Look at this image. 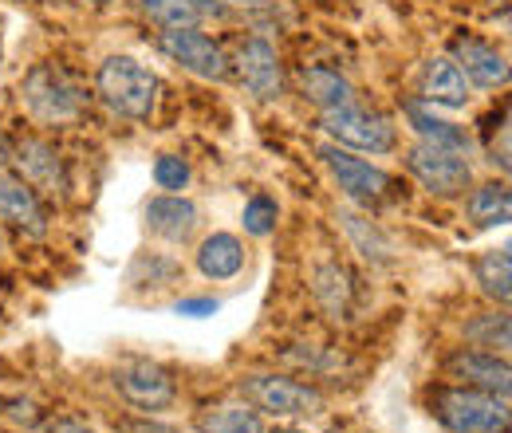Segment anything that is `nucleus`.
Masks as SVG:
<instances>
[{
    "label": "nucleus",
    "instance_id": "obj_1",
    "mask_svg": "<svg viewBox=\"0 0 512 433\" xmlns=\"http://www.w3.org/2000/svg\"><path fill=\"white\" fill-rule=\"evenodd\" d=\"M95 83H99L103 103H107L115 115L134 119V123H142V119L154 115L158 91H162L158 75H154L146 63L134 60V56H111V60H103L99 63Z\"/></svg>",
    "mask_w": 512,
    "mask_h": 433
},
{
    "label": "nucleus",
    "instance_id": "obj_2",
    "mask_svg": "<svg viewBox=\"0 0 512 433\" xmlns=\"http://www.w3.org/2000/svg\"><path fill=\"white\" fill-rule=\"evenodd\" d=\"M434 418L449 433H509V398L473 390V386H446L434 394Z\"/></svg>",
    "mask_w": 512,
    "mask_h": 433
},
{
    "label": "nucleus",
    "instance_id": "obj_3",
    "mask_svg": "<svg viewBox=\"0 0 512 433\" xmlns=\"http://www.w3.org/2000/svg\"><path fill=\"white\" fill-rule=\"evenodd\" d=\"M28 111L40 119V123H75L83 115V87L67 75L64 67L56 63H36L28 75H24V87H20Z\"/></svg>",
    "mask_w": 512,
    "mask_h": 433
},
{
    "label": "nucleus",
    "instance_id": "obj_4",
    "mask_svg": "<svg viewBox=\"0 0 512 433\" xmlns=\"http://www.w3.org/2000/svg\"><path fill=\"white\" fill-rule=\"evenodd\" d=\"M241 394L272 418H320L327 410V398L316 386H304L284 374H245Z\"/></svg>",
    "mask_w": 512,
    "mask_h": 433
},
{
    "label": "nucleus",
    "instance_id": "obj_5",
    "mask_svg": "<svg viewBox=\"0 0 512 433\" xmlns=\"http://www.w3.org/2000/svg\"><path fill=\"white\" fill-rule=\"evenodd\" d=\"M323 130L347 146V150H367V154H390L398 134H394V123L379 115V111H367L359 103H343L335 111H323Z\"/></svg>",
    "mask_w": 512,
    "mask_h": 433
},
{
    "label": "nucleus",
    "instance_id": "obj_6",
    "mask_svg": "<svg viewBox=\"0 0 512 433\" xmlns=\"http://www.w3.org/2000/svg\"><path fill=\"white\" fill-rule=\"evenodd\" d=\"M406 166L418 178V186L434 197H457L473 186V170H469L465 154H453V150L430 146V142H418L406 154Z\"/></svg>",
    "mask_w": 512,
    "mask_h": 433
},
{
    "label": "nucleus",
    "instance_id": "obj_7",
    "mask_svg": "<svg viewBox=\"0 0 512 433\" xmlns=\"http://www.w3.org/2000/svg\"><path fill=\"white\" fill-rule=\"evenodd\" d=\"M320 158L327 162V170L335 174L339 189H343L355 205L375 209V205H383L386 197H390V189H394V178H390L386 170L363 162V158H355V154L343 150V146H323Z\"/></svg>",
    "mask_w": 512,
    "mask_h": 433
},
{
    "label": "nucleus",
    "instance_id": "obj_8",
    "mask_svg": "<svg viewBox=\"0 0 512 433\" xmlns=\"http://www.w3.org/2000/svg\"><path fill=\"white\" fill-rule=\"evenodd\" d=\"M111 382H115V390L127 398L130 406L150 410V414L170 410L174 398H178V386H174L170 371L158 367V363H150V359H127V363H119L115 374H111Z\"/></svg>",
    "mask_w": 512,
    "mask_h": 433
},
{
    "label": "nucleus",
    "instance_id": "obj_9",
    "mask_svg": "<svg viewBox=\"0 0 512 433\" xmlns=\"http://www.w3.org/2000/svg\"><path fill=\"white\" fill-rule=\"evenodd\" d=\"M162 52L170 56L174 63H182L186 71L201 75V79H225L229 75V60L225 52L197 28H166L162 32Z\"/></svg>",
    "mask_w": 512,
    "mask_h": 433
},
{
    "label": "nucleus",
    "instance_id": "obj_10",
    "mask_svg": "<svg viewBox=\"0 0 512 433\" xmlns=\"http://www.w3.org/2000/svg\"><path fill=\"white\" fill-rule=\"evenodd\" d=\"M12 162H16V170L24 174V182H28L32 189H44V193H52V197H64L67 193L64 158L56 154L52 142L20 138L16 150H12Z\"/></svg>",
    "mask_w": 512,
    "mask_h": 433
},
{
    "label": "nucleus",
    "instance_id": "obj_11",
    "mask_svg": "<svg viewBox=\"0 0 512 433\" xmlns=\"http://www.w3.org/2000/svg\"><path fill=\"white\" fill-rule=\"evenodd\" d=\"M237 75L241 83L253 91L256 99H280L284 95V71H280V60H276V48L268 40H245L237 48Z\"/></svg>",
    "mask_w": 512,
    "mask_h": 433
},
{
    "label": "nucleus",
    "instance_id": "obj_12",
    "mask_svg": "<svg viewBox=\"0 0 512 433\" xmlns=\"http://www.w3.org/2000/svg\"><path fill=\"white\" fill-rule=\"evenodd\" d=\"M0 221H12L28 237H44L48 233V213H44L40 193L24 178H12L4 170H0Z\"/></svg>",
    "mask_w": 512,
    "mask_h": 433
},
{
    "label": "nucleus",
    "instance_id": "obj_13",
    "mask_svg": "<svg viewBox=\"0 0 512 433\" xmlns=\"http://www.w3.org/2000/svg\"><path fill=\"white\" fill-rule=\"evenodd\" d=\"M449 374L461 378L465 386L485 390V394H497V398H509V390H512L509 363L497 359L493 351H457V355L449 359Z\"/></svg>",
    "mask_w": 512,
    "mask_h": 433
},
{
    "label": "nucleus",
    "instance_id": "obj_14",
    "mask_svg": "<svg viewBox=\"0 0 512 433\" xmlns=\"http://www.w3.org/2000/svg\"><path fill=\"white\" fill-rule=\"evenodd\" d=\"M453 63L461 67L465 79H473L477 87H501L509 79V60L485 44V40H473V36H457L453 40Z\"/></svg>",
    "mask_w": 512,
    "mask_h": 433
},
{
    "label": "nucleus",
    "instance_id": "obj_15",
    "mask_svg": "<svg viewBox=\"0 0 512 433\" xmlns=\"http://www.w3.org/2000/svg\"><path fill=\"white\" fill-rule=\"evenodd\" d=\"M422 99L434 107H465L469 103V83L461 75V67L453 63V56H430L422 67Z\"/></svg>",
    "mask_w": 512,
    "mask_h": 433
},
{
    "label": "nucleus",
    "instance_id": "obj_16",
    "mask_svg": "<svg viewBox=\"0 0 512 433\" xmlns=\"http://www.w3.org/2000/svg\"><path fill=\"white\" fill-rule=\"evenodd\" d=\"M146 225L162 241H186L193 229H197V205L186 201V197H178V193L154 197L146 205Z\"/></svg>",
    "mask_w": 512,
    "mask_h": 433
},
{
    "label": "nucleus",
    "instance_id": "obj_17",
    "mask_svg": "<svg viewBox=\"0 0 512 433\" xmlns=\"http://www.w3.org/2000/svg\"><path fill=\"white\" fill-rule=\"evenodd\" d=\"M406 119H410V126L418 130V138L430 142V146H442V150H453V154H469V150H473L469 130H461V126L438 119L434 111H426V107L414 103V99L406 103Z\"/></svg>",
    "mask_w": 512,
    "mask_h": 433
},
{
    "label": "nucleus",
    "instance_id": "obj_18",
    "mask_svg": "<svg viewBox=\"0 0 512 433\" xmlns=\"http://www.w3.org/2000/svg\"><path fill=\"white\" fill-rule=\"evenodd\" d=\"M197 268L209 280H233L245 268V248H241V241L233 233H213L197 248Z\"/></svg>",
    "mask_w": 512,
    "mask_h": 433
},
{
    "label": "nucleus",
    "instance_id": "obj_19",
    "mask_svg": "<svg viewBox=\"0 0 512 433\" xmlns=\"http://www.w3.org/2000/svg\"><path fill=\"white\" fill-rule=\"evenodd\" d=\"M300 87H304V95L316 107H323V111H335L343 103H355V87L339 71H331V67H304Z\"/></svg>",
    "mask_w": 512,
    "mask_h": 433
},
{
    "label": "nucleus",
    "instance_id": "obj_20",
    "mask_svg": "<svg viewBox=\"0 0 512 433\" xmlns=\"http://www.w3.org/2000/svg\"><path fill=\"white\" fill-rule=\"evenodd\" d=\"M473 276H477V284H481V292H485L489 300H501V304H509L512 300V256H509V248H489L485 256H477Z\"/></svg>",
    "mask_w": 512,
    "mask_h": 433
},
{
    "label": "nucleus",
    "instance_id": "obj_21",
    "mask_svg": "<svg viewBox=\"0 0 512 433\" xmlns=\"http://www.w3.org/2000/svg\"><path fill=\"white\" fill-rule=\"evenodd\" d=\"M512 217V193L509 186H477L469 193V221L477 229H493V225H509Z\"/></svg>",
    "mask_w": 512,
    "mask_h": 433
},
{
    "label": "nucleus",
    "instance_id": "obj_22",
    "mask_svg": "<svg viewBox=\"0 0 512 433\" xmlns=\"http://www.w3.org/2000/svg\"><path fill=\"white\" fill-rule=\"evenodd\" d=\"M316 296H320V304L335 319H351V296H355V284H351V276L339 268V264H323L316 268Z\"/></svg>",
    "mask_w": 512,
    "mask_h": 433
},
{
    "label": "nucleus",
    "instance_id": "obj_23",
    "mask_svg": "<svg viewBox=\"0 0 512 433\" xmlns=\"http://www.w3.org/2000/svg\"><path fill=\"white\" fill-rule=\"evenodd\" d=\"M201 433H264V426L249 406H217L201 414Z\"/></svg>",
    "mask_w": 512,
    "mask_h": 433
},
{
    "label": "nucleus",
    "instance_id": "obj_24",
    "mask_svg": "<svg viewBox=\"0 0 512 433\" xmlns=\"http://www.w3.org/2000/svg\"><path fill=\"white\" fill-rule=\"evenodd\" d=\"M138 8L162 28H197V20L205 16L190 0H138Z\"/></svg>",
    "mask_w": 512,
    "mask_h": 433
},
{
    "label": "nucleus",
    "instance_id": "obj_25",
    "mask_svg": "<svg viewBox=\"0 0 512 433\" xmlns=\"http://www.w3.org/2000/svg\"><path fill=\"white\" fill-rule=\"evenodd\" d=\"M339 221H343V229L355 237V245H359V252H363L367 260H386L390 245L379 237V229H371V225H367L359 213H351V209H343V213H339Z\"/></svg>",
    "mask_w": 512,
    "mask_h": 433
},
{
    "label": "nucleus",
    "instance_id": "obj_26",
    "mask_svg": "<svg viewBox=\"0 0 512 433\" xmlns=\"http://www.w3.org/2000/svg\"><path fill=\"white\" fill-rule=\"evenodd\" d=\"M465 335L477 343V347H497V351H509V315H485L477 323L465 327Z\"/></svg>",
    "mask_w": 512,
    "mask_h": 433
},
{
    "label": "nucleus",
    "instance_id": "obj_27",
    "mask_svg": "<svg viewBox=\"0 0 512 433\" xmlns=\"http://www.w3.org/2000/svg\"><path fill=\"white\" fill-rule=\"evenodd\" d=\"M245 233H253V237H268L272 229H276V201L272 197H264V193H256L253 201L245 205Z\"/></svg>",
    "mask_w": 512,
    "mask_h": 433
},
{
    "label": "nucleus",
    "instance_id": "obj_28",
    "mask_svg": "<svg viewBox=\"0 0 512 433\" xmlns=\"http://www.w3.org/2000/svg\"><path fill=\"white\" fill-rule=\"evenodd\" d=\"M154 182H158V189L178 193V189L190 186V166H186L182 158H174V154H162V158L154 162Z\"/></svg>",
    "mask_w": 512,
    "mask_h": 433
},
{
    "label": "nucleus",
    "instance_id": "obj_29",
    "mask_svg": "<svg viewBox=\"0 0 512 433\" xmlns=\"http://www.w3.org/2000/svg\"><path fill=\"white\" fill-rule=\"evenodd\" d=\"M178 315H190V319H205V315H217V300H178Z\"/></svg>",
    "mask_w": 512,
    "mask_h": 433
},
{
    "label": "nucleus",
    "instance_id": "obj_30",
    "mask_svg": "<svg viewBox=\"0 0 512 433\" xmlns=\"http://www.w3.org/2000/svg\"><path fill=\"white\" fill-rule=\"evenodd\" d=\"M123 433H182V430L162 426V422H123Z\"/></svg>",
    "mask_w": 512,
    "mask_h": 433
},
{
    "label": "nucleus",
    "instance_id": "obj_31",
    "mask_svg": "<svg viewBox=\"0 0 512 433\" xmlns=\"http://www.w3.org/2000/svg\"><path fill=\"white\" fill-rule=\"evenodd\" d=\"M48 433H99V430H91V426H83V422H75V418H56V422L48 426Z\"/></svg>",
    "mask_w": 512,
    "mask_h": 433
},
{
    "label": "nucleus",
    "instance_id": "obj_32",
    "mask_svg": "<svg viewBox=\"0 0 512 433\" xmlns=\"http://www.w3.org/2000/svg\"><path fill=\"white\" fill-rule=\"evenodd\" d=\"M197 12H217V0H190Z\"/></svg>",
    "mask_w": 512,
    "mask_h": 433
},
{
    "label": "nucleus",
    "instance_id": "obj_33",
    "mask_svg": "<svg viewBox=\"0 0 512 433\" xmlns=\"http://www.w3.org/2000/svg\"><path fill=\"white\" fill-rule=\"evenodd\" d=\"M233 4H245V8H260V4H268V0H233Z\"/></svg>",
    "mask_w": 512,
    "mask_h": 433
},
{
    "label": "nucleus",
    "instance_id": "obj_34",
    "mask_svg": "<svg viewBox=\"0 0 512 433\" xmlns=\"http://www.w3.org/2000/svg\"><path fill=\"white\" fill-rule=\"evenodd\" d=\"M272 433H304V430H272Z\"/></svg>",
    "mask_w": 512,
    "mask_h": 433
},
{
    "label": "nucleus",
    "instance_id": "obj_35",
    "mask_svg": "<svg viewBox=\"0 0 512 433\" xmlns=\"http://www.w3.org/2000/svg\"><path fill=\"white\" fill-rule=\"evenodd\" d=\"M0 162H4V146H0Z\"/></svg>",
    "mask_w": 512,
    "mask_h": 433
},
{
    "label": "nucleus",
    "instance_id": "obj_36",
    "mask_svg": "<svg viewBox=\"0 0 512 433\" xmlns=\"http://www.w3.org/2000/svg\"><path fill=\"white\" fill-rule=\"evenodd\" d=\"M0 248H4V237H0Z\"/></svg>",
    "mask_w": 512,
    "mask_h": 433
}]
</instances>
